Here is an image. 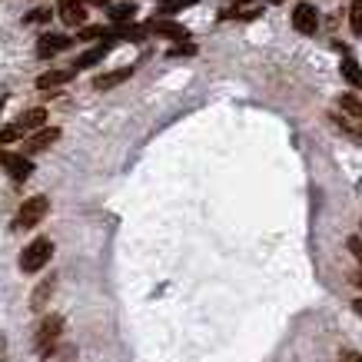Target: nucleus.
<instances>
[{"instance_id": "13", "label": "nucleus", "mask_w": 362, "mask_h": 362, "mask_svg": "<svg viewBox=\"0 0 362 362\" xmlns=\"http://www.w3.org/2000/svg\"><path fill=\"white\" fill-rule=\"evenodd\" d=\"M54 286H57V279L54 276H47L44 283L33 289V296H30V309H44L47 306V299H50V293H54Z\"/></svg>"}, {"instance_id": "25", "label": "nucleus", "mask_w": 362, "mask_h": 362, "mask_svg": "<svg viewBox=\"0 0 362 362\" xmlns=\"http://www.w3.org/2000/svg\"><path fill=\"white\" fill-rule=\"evenodd\" d=\"M342 362H362V356H356V352H342Z\"/></svg>"}, {"instance_id": "15", "label": "nucleus", "mask_w": 362, "mask_h": 362, "mask_svg": "<svg viewBox=\"0 0 362 362\" xmlns=\"http://www.w3.org/2000/svg\"><path fill=\"white\" fill-rule=\"evenodd\" d=\"M107 47H110V44H100V47H93V50H87V54H83V57L77 60V64H74V70H83V66L100 64V60L107 57Z\"/></svg>"}, {"instance_id": "21", "label": "nucleus", "mask_w": 362, "mask_h": 362, "mask_svg": "<svg viewBox=\"0 0 362 362\" xmlns=\"http://www.w3.org/2000/svg\"><path fill=\"white\" fill-rule=\"evenodd\" d=\"M11 140H21V133L13 130V123H11V127H4V130H0V143H11Z\"/></svg>"}, {"instance_id": "23", "label": "nucleus", "mask_w": 362, "mask_h": 362, "mask_svg": "<svg viewBox=\"0 0 362 362\" xmlns=\"http://www.w3.org/2000/svg\"><path fill=\"white\" fill-rule=\"evenodd\" d=\"M47 17H50V11H44V7H40V11H30V13H27V23H30V21H47Z\"/></svg>"}, {"instance_id": "6", "label": "nucleus", "mask_w": 362, "mask_h": 362, "mask_svg": "<svg viewBox=\"0 0 362 362\" xmlns=\"http://www.w3.org/2000/svg\"><path fill=\"white\" fill-rule=\"evenodd\" d=\"M57 13H60V21H64L66 27H83V23H87V4H83V0H60Z\"/></svg>"}, {"instance_id": "12", "label": "nucleus", "mask_w": 362, "mask_h": 362, "mask_svg": "<svg viewBox=\"0 0 362 362\" xmlns=\"http://www.w3.org/2000/svg\"><path fill=\"white\" fill-rule=\"evenodd\" d=\"M146 30H156V33H163V37H170V40H187V30L180 27V23L173 21H153Z\"/></svg>"}, {"instance_id": "24", "label": "nucleus", "mask_w": 362, "mask_h": 362, "mask_svg": "<svg viewBox=\"0 0 362 362\" xmlns=\"http://www.w3.org/2000/svg\"><path fill=\"white\" fill-rule=\"evenodd\" d=\"M193 50H197L193 44H187V47H173V50H170V57H187V54H193Z\"/></svg>"}, {"instance_id": "3", "label": "nucleus", "mask_w": 362, "mask_h": 362, "mask_svg": "<svg viewBox=\"0 0 362 362\" xmlns=\"http://www.w3.org/2000/svg\"><path fill=\"white\" fill-rule=\"evenodd\" d=\"M47 209H50V199L47 197H30L21 209H17L13 226H17V230H30V226H37V223L47 216Z\"/></svg>"}, {"instance_id": "22", "label": "nucleus", "mask_w": 362, "mask_h": 362, "mask_svg": "<svg viewBox=\"0 0 362 362\" xmlns=\"http://www.w3.org/2000/svg\"><path fill=\"white\" fill-rule=\"evenodd\" d=\"M349 252L362 263V240H359V236H349Z\"/></svg>"}, {"instance_id": "1", "label": "nucleus", "mask_w": 362, "mask_h": 362, "mask_svg": "<svg viewBox=\"0 0 362 362\" xmlns=\"http://www.w3.org/2000/svg\"><path fill=\"white\" fill-rule=\"evenodd\" d=\"M50 256H54V243L40 236V240H33L27 250L21 252V269L23 273H40L47 263H50Z\"/></svg>"}, {"instance_id": "7", "label": "nucleus", "mask_w": 362, "mask_h": 362, "mask_svg": "<svg viewBox=\"0 0 362 362\" xmlns=\"http://www.w3.org/2000/svg\"><path fill=\"white\" fill-rule=\"evenodd\" d=\"M57 140H60V130H57V127H40L37 133L27 136V146H23V150H27V153H40L47 146H54Z\"/></svg>"}, {"instance_id": "18", "label": "nucleus", "mask_w": 362, "mask_h": 362, "mask_svg": "<svg viewBox=\"0 0 362 362\" xmlns=\"http://www.w3.org/2000/svg\"><path fill=\"white\" fill-rule=\"evenodd\" d=\"M349 23L352 30L362 37V0H352V11H349Z\"/></svg>"}, {"instance_id": "20", "label": "nucleus", "mask_w": 362, "mask_h": 362, "mask_svg": "<svg viewBox=\"0 0 362 362\" xmlns=\"http://www.w3.org/2000/svg\"><path fill=\"white\" fill-rule=\"evenodd\" d=\"M342 107L352 113V117H362V103L356 97H342Z\"/></svg>"}, {"instance_id": "17", "label": "nucleus", "mask_w": 362, "mask_h": 362, "mask_svg": "<svg viewBox=\"0 0 362 362\" xmlns=\"http://www.w3.org/2000/svg\"><path fill=\"white\" fill-rule=\"evenodd\" d=\"M189 4H197V0H163L160 4V21H163L166 13H176V11H183V7H189Z\"/></svg>"}, {"instance_id": "2", "label": "nucleus", "mask_w": 362, "mask_h": 362, "mask_svg": "<svg viewBox=\"0 0 362 362\" xmlns=\"http://www.w3.org/2000/svg\"><path fill=\"white\" fill-rule=\"evenodd\" d=\"M60 332H64V316H47L40 326H37V336H33V346H37V356L47 359L50 352H54L57 339H60Z\"/></svg>"}, {"instance_id": "8", "label": "nucleus", "mask_w": 362, "mask_h": 362, "mask_svg": "<svg viewBox=\"0 0 362 362\" xmlns=\"http://www.w3.org/2000/svg\"><path fill=\"white\" fill-rule=\"evenodd\" d=\"M74 44L70 37H64V33H44L40 40H37V57H57L60 50H66V47Z\"/></svg>"}, {"instance_id": "5", "label": "nucleus", "mask_w": 362, "mask_h": 362, "mask_svg": "<svg viewBox=\"0 0 362 362\" xmlns=\"http://www.w3.org/2000/svg\"><path fill=\"white\" fill-rule=\"evenodd\" d=\"M0 166H4L17 183H23V180L33 173V163L27 160V156H21V153H4V150H0Z\"/></svg>"}, {"instance_id": "29", "label": "nucleus", "mask_w": 362, "mask_h": 362, "mask_svg": "<svg viewBox=\"0 0 362 362\" xmlns=\"http://www.w3.org/2000/svg\"><path fill=\"white\" fill-rule=\"evenodd\" d=\"M83 4H107V0H83Z\"/></svg>"}, {"instance_id": "28", "label": "nucleus", "mask_w": 362, "mask_h": 362, "mask_svg": "<svg viewBox=\"0 0 362 362\" xmlns=\"http://www.w3.org/2000/svg\"><path fill=\"white\" fill-rule=\"evenodd\" d=\"M4 349H7V342H4V336H0V356H4Z\"/></svg>"}, {"instance_id": "19", "label": "nucleus", "mask_w": 362, "mask_h": 362, "mask_svg": "<svg viewBox=\"0 0 362 362\" xmlns=\"http://www.w3.org/2000/svg\"><path fill=\"white\" fill-rule=\"evenodd\" d=\"M100 37H110V30H107V27H83V30H80V40H100Z\"/></svg>"}, {"instance_id": "14", "label": "nucleus", "mask_w": 362, "mask_h": 362, "mask_svg": "<svg viewBox=\"0 0 362 362\" xmlns=\"http://www.w3.org/2000/svg\"><path fill=\"white\" fill-rule=\"evenodd\" d=\"M342 77H346V83H352V87L362 90V66L352 60V57H346L342 60Z\"/></svg>"}, {"instance_id": "27", "label": "nucleus", "mask_w": 362, "mask_h": 362, "mask_svg": "<svg viewBox=\"0 0 362 362\" xmlns=\"http://www.w3.org/2000/svg\"><path fill=\"white\" fill-rule=\"evenodd\" d=\"M352 279H356V286H359V289H362V273H356V276H352Z\"/></svg>"}, {"instance_id": "10", "label": "nucleus", "mask_w": 362, "mask_h": 362, "mask_svg": "<svg viewBox=\"0 0 362 362\" xmlns=\"http://www.w3.org/2000/svg\"><path fill=\"white\" fill-rule=\"evenodd\" d=\"M77 70H50V74H40L37 77V87L40 90H54V87H64V83H70V77H74Z\"/></svg>"}, {"instance_id": "16", "label": "nucleus", "mask_w": 362, "mask_h": 362, "mask_svg": "<svg viewBox=\"0 0 362 362\" xmlns=\"http://www.w3.org/2000/svg\"><path fill=\"white\" fill-rule=\"evenodd\" d=\"M107 11H110V21H130L136 13V4H107Z\"/></svg>"}, {"instance_id": "4", "label": "nucleus", "mask_w": 362, "mask_h": 362, "mask_svg": "<svg viewBox=\"0 0 362 362\" xmlns=\"http://www.w3.org/2000/svg\"><path fill=\"white\" fill-rule=\"evenodd\" d=\"M293 30L306 33V37L319 30V11L313 4H296V11H293Z\"/></svg>"}, {"instance_id": "9", "label": "nucleus", "mask_w": 362, "mask_h": 362, "mask_svg": "<svg viewBox=\"0 0 362 362\" xmlns=\"http://www.w3.org/2000/svg\"><path fill=\"white\" fill-rule=\"evenodd\" d=\"M44 120H47V110L44 107H33V110H27V113H21L17 120H13V130L21 133H37L40 127H44Z\"/></svg>"}, {"instance_id": "26", "label": "nucleus", "mask_w": 362, "mask_h": 362, "mask_svg": "<svg viewBox=\"0 0 362 362\" xmlns=\"http://www.w3.org/2000/svg\"><path fill=\"white\" fill-rule=\"evenodd\" d=\"M352 309H356V313L362 316V299H356V303H352Z\"/></svg>"}, {"instance_id": "11", "label": "nucleus", "mask_w": 362, "mask_h": 362, "mask_svg": "<svg viewBox=\"0 0 362 362\" xmlns=\"http://www.w3.org/2000/svg\"><path fill=\"white\" fill-rule=\"evenodd\" d=\"M133 77V66H120V70H110V74H103V77L93 80V87L97 90H110L117 87V83H123V80H130Z\"/></svg>"}]
</instances>
